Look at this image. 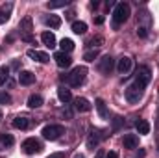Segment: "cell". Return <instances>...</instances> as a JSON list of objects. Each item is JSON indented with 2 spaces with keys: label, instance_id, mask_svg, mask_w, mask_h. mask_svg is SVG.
I'll return each mask as SVG.
<instances>
[{
  "label": "cell",
  "instance_id": "4",
  "mask_svg": "<svg viewBox=\"0 0 159 158\" xmlns=\"http://www.w3.org/2000/svg\"><path fill=\"white\" fill-rule=\"evenodd\" d=\"M43 138L44 140H48V141H56V140H59L63 134H65V126L63 125H46L44 128H43Z\"/></svg>",
  "mask_w": 159,
  "mask_h": 158
},
{
  "label": "cell",
  "instance_id": "28",
  "mask_svg": "<svg viewBox=\"0 0 159 158\" xmlns=\"http://www.w3.org/2000/svg\"><path fill=\"white\" fill-rule=\"evenodd\" d=\"M9 78V69L4 65V67H0V87L6 84V80Z\"/></svg>",
  "mask_w": 159,
  "mask_h": 158
},
{
  "label": "cell",
  "instance_id": "11",
  "mask_svg": "<svg viewBox=\"0 0 159 158\" xmlns=\"http://www.w3.org/2000/svg\"><path fill=\"white\" fill-rule=\"evenodd\" d=\"M100 140H102V136H100V132H98V130H94V128H91V132H89V136H87V147L94 151V149L98 147V143H100Z\"/></svg>",
  "mask_w": 159,
  "mask_h": 158
},
{
  "label": "cell",
  "instance_id": "12",
  "mask_svg": "<svg viewBox=\"0 0 159 158\" xmlns=\"http://www.w3.org/2000/svg\"><path fill=\"white\" fill-rule=\"evenodd\" d=\"M26 56H28V58H32V60H35V62H39V63H46V62L50 60V56H48L46 52L34 50V48H30V50L26 52Z\"/></svg>",
  "mask_w": 159,
  "mask_h": 158
},
{
  "label": "cell",
  "instance_id": "38",
  "mask_svg": "<svg viewBox=\"0 0 159 158\" xmlns=\"http://www.w3.org/2000/svg\"><path fill=\"white\" fill-rule=\"evenodd\" d=\"M156 125H157V128H159V112H157V123Z\"/></svg>",
  "mask_w": 159,
  "mask_h": 158
},
{
  "label": "cell",
  "instance_id": "27",
  "mask_svg": "<svg viewBox=\"0 0 159 158\" xmlns=\"http://www.w3.org/2000/svg\"><path fill=\"white\" fill-rule=\"evenodd\" d=\"M87 45H89L93 50H96L98 47H102V45H104V37H102V36H96V37H93V39L89 41Z\"/></svg>",
  "mask_w": 159,
  "mask_h": 158
},
{
  "label": "cell",
  "instance_id": "31",
  "mask_svg": "<svg viewBox=\"0 0 159 158\" xmlns=\"http://www.w3.org/2000/svg\"><path fill=\"white\" fill-rule=\"evenodd\" d=\"M9 102H11V95L6 93V91L0 93V104H9Z\"/></svg>",
  "mask_w": 159,
  "mask_h": 158
},
{
  "label": "cell",
  "instance_id": "16",
  "mask_svg": "<svg viewBox=\"0 0 159 158\" xmlns=\"http://www.w3.org/2000/svg\"><path fill=\"white\" fill-rule=\"evenodd\" d=\"M74 108H76V112H89L93 106H91V102L87 99L78 97V99H74Z\"/></svg>",
  "mask_w": 159,
  "mask_h": 158
},
{
  "label": "cell",
  "instance_id": "3",
  "mask_svg": "<svg viewBox=\"0 0 159 158\" xmlns=\"http://www.w3.org/2000/svg\"><path fill=\"white\" fill-rule=\"evenodd\" d=\"M85 77H87V67H74L70 75H67V84L72 86V87H80L83 82H85Z\"/></svg>",
  "mask_w": 159,
  "mask_h": 158
},
{
  "label": "cell",
  "instance_id": "17",
  "mask_svg": "<svg viewBox=\"0 0 159 158\" xmlns=\"http://www.w3.org/2000/svg\"><path fill=\"white\" fill-rule=\"evenodd\" d=\"M19 82H20L22 86H32V84L35 82V75L30 73V71H22V73L19 75Z\"/></svg>",
  "mask_w": 159,
  "mask_h": 158
},
{
  "label": "cell",
  "instance_id": "40",
  "mask_svg": "<svg viewBox=\"0 0 159 158\" xmlns=\"http://www.w3.org/2000/svg\"><path fill=\"white\" fill-rule=\"evenodd\" d=\"M0 121H2V112H0Z\"/></svg>",
  "mask_w": 159,
  "mask_h": 158
},
{
  "label": "cell",
  "instance_id": "20",
  "mask_svg": "<svg viewBox=\"0 0 159 158\" xmlns=\"http://www.w3.org/2000/svg\"><path fill=\"white\" fill-rule=\"evenodd\" d=\"M135 128H137V132L139 134H150V123L148 121H144V119H139V121H135Z\"/></svg>",
  "mask_w": 159,
  "mask_h": 158
},
{
  "label": "cell",
  "instance_id": "1",
  "mask_svg": "<svg viewBox=\"0 0 159 158\" xmlns=\"http://www.w3.org/2000/svg\"><path fill=\"white\" fill-rule=\"evenodd\" d=\"M131 15V7L128 2H119L115 4V9H113V28L117 30L120 24H124Z\"/></svg>",
  "mask_w": 159,
  "mask_h": 158
},
{
  "label": "cell",
  "instance_id": "18",
  "mask_svg": "<svg viewBox=\"0 0 159 158\" xmlns=\"http://www.w3.org/2000/svg\"><path fill=\"white\" fill-rule=\"evenodd\" d=\"M94 106H96V112H98V116L102 119H107V106H106V102H104V99H96L94 101Z\"/></svg>",
  "mask_w": 159,
  "mask_h": 158
},
{
  "label": "cell",
  "instance_id": "15",
  "mask_svg": "<svg viewBox=\"0 0 159 158\" xmlns=\"http://www.w3.org/2000/svg\"><path fill=\"white\" fill-rule=\"evenodd\" d=\"M30 125H32V121L26 117V116H17V117L13 119V126L15 128H20V130L30 128Z\"/></svg>",
  "mask_w": 159,
  "mask_h": 158
},
{
  "label": "cell",
  "instance_id": "26",
  "mask_svg": "<svg viewBox=\"0 0 159 158\" xmlns=\"http://www.w3.org/2000/svg\"><path fill=\"white\" fill-rule=\"evenodd\" d=\"M41 104H43V97L41 95H30L28 97V106L30 108H39Z\"/></svg>",
  "mask_w": 159,
  "mask_h": 158
},
{
  "label": "cell",
  "instance_id": "32",
  "mask_svg": "<svg viewBox=\"0 0 159 158\" xmlns=\"http://www.w3.org/2000/svg\"><path fill=\"white\" fill-rule=\"evenodd\" d=\"M7 19H9V15L6 13V9H0V24H2V22H6Z\"/></svg>",
  "mask_w": 159,
  "mask_h": 158
},
{
  "label": "cell",
  "instance_id": "21",
  "mask_svg": "<svg viewBox=\"0 0 159 158\" xmlns=\"http://www.w3.org/2000/svg\"><path fill=\"white\" fill-rule=\"evenodd\" d=\"M44 22H46V26H50V28L57 30V28L61 26V17H59V15H50V17H46V19H44Z\"/></svg>",
  "mask_w": 159,
  "mask_h": 158
},
{
  "label": "cell",
  "instance_id": "39",
  "mask_svg": "<svg viewBox=\"0 0 159 158\" xmlns=\"http://www.w3.org/2000/svg\"><path fill=\"white\" fill-rule=\"evenodd\" d=\"M74 158H83V156H81V155H74Z\"/></svg>",
  "mask_w": 159,
  "mask_h": 158
},
{
  "label": "cell",
  "instance_id": "10",
  "mask_svg": "<svg viewBox=\"0 0 159 158\" xmlns=\"http://www.w3.org/2000/svg\"><path fill=\"white\" fill-rule=\"evenodd\" d=\"M54 60H56L57 67H61V69H67V67L72 65V58H70L67 52H56V54H54Z\"/></svg>",
  "mask_w": 159,
  "mask_h": 158
},
{
  "label": "cell",
  "instance_id": "37",
  "mask_svg": "<svg viewBox=\"0 0 159 158\" xmlns=\"http://www.w3.org/2000/svg\"><path fill=\"white\" fill-rule=\"evenodd\" d=\"M144 156V151H139V155H137V158H143Z\"/></svg>",
  "mask_w": 159,
  "mask_h": 158
},
{
  "label": "cell",
  "instance_id": "36",
  "mask_svg": "<svg viewBox=\"0 0 159 158\" xmlns=\"http://www.w3.org/2000/svg\"><path fill=\"white\" fill-rule=\"evenodd\" d=\"M22 39L28 41V43H32V41H34V37H32V36H22Z\"/></svg>",
  "mask_w": 159,
  "mask_h": 158
},
{
  "label": "cell",
  "instance_id": "30",
  "mask_svg": "<svg viewBox=\"0 0 159 158\" xmlns=\"http://www.w3.org/2000/svg\"><path fill=\"white\" fill-rule=\"evenodd\" d=\"M67 4H69V2H67V0H61V2H48V4H46V6H48V7H50V9H56V7H65V6H67Z\"/></svg>",
  "mask_w": 159,
  "mask_h": 158
},
{
  "label": "cell",
  "instance_id": "29",
  "mask_svg": "<svg viewBox=\"0 0 159 158\" xmlns=\"http://www.w3.org/2000/svg\"><path fill=\"white\" fill-rule=\"evenodd\" d=\"M98 58V50H87L85 54H83V60L85 62H94Z\"/></svg>",
  "mask_w": 159,
  "mask_h": 158
},
{
  "label": "cell",
  "instance_id": "6",
  "mask_svg": "<svg viewBox=\"0 0 159 158\" xmlns=\"http://www.w3.org/2000/svg\"><path fill=\"white\" fill-rule=\"evenodd\" d=\"M113 67H115V60L107 54V56H104L100 62H98V71L104 75V77H107L111 71H113Z\"/></svg>",
  "mask_w": 159,
  "mask_h": 158
},
{
  "label": "cell",
  "instance_id": "41",
  "mask_svg": "<svg viewBox=\"0 0 159 158\" xmlns=\"http://www.w3.org/2000/svg\"><path fill=\"white\" fill-rule=\"evenodd\" d=\"M157 145H159V140H157Z\"/></svg>",
  "mask_w": 159,
  "mask_h": 158
},
{
  "label": "cell",
  "instance_id": "2",
  "mask_svg": "<svg viewBox=\"0 0 159 158\" xmlns=\"http://www.w3.org/2000/svg\"><path fill=\"white\" fill-rule=\"evenodd\" d=\"M150 80H152V71H150V67H148V65H139L137 71H135V86L141 87V89H144V87L150 84Z\"/></svg>",
  "mask_w": 159,
  "mask_h": 158
},
{
  "label": "cell",
  "instance_id": "8",
  "mask_svg": "<svg viewBox=\"0 0 159 158\" xmlns=\"http://www.w3.org/2000/svg\"><path fill=\"white\" fill-rule=\"evenodd\" d=\"M41 149V143L35 140V138H28V140H24L22 141V151L26 153V155H35V153H39Z\"/></svg>",
  "mask_w": 159,
  "mask_h": 158
},
{
  "label": "cell",
  "instance_id": "14",
  "mask_svg": "<svg viewBox=\"0 0 159 158\" xmlns=\"http://www.w3.org/2000/svg\"><path fill=\"white\" fill-rule=\"evenodd\" d=\"M122 143H124V149H137L139 138H137L135 134H126L124 140H122Z\"/></svg>",
  "mask_w": 159,
  "mask_h": 158
},
{
  "label": "cell",
  "instance_id": "24",
  "mask_svg": "<svg viewBox=\"0 0 159 158\" xmlns=\"http://www.w3.org/2000/svg\"><path fill=\"white\" fill-rule=\"evenodd\" d=\"M72 32H74V34H85V32H87V24H85V22H83V21H74V22H72Z\"/></svg>",
  "mask_w": 159,
  "mask_h": 158
},
{
  "label": "cell",
  "instance_id": "5",
  "mask_svg": "<svg viewBox=\"0 0 159 158\" xmlns=\"http://www.w3.org/2000/svg\"><path fill=\"white\" fill-rule=\"evenodd\" d=\"M150 22H152V19H150L148 11H141L139 13V22H137V36L139 37H146L148 36Z\"/></svg>",
  "mask_w": 159,
  "mask_h": 158
},
{
  "label": "cell",
  "instance_id": "25",
  "mask_svg": "<svg viewBox=\"0 0 159 158\" xmlns=\"http://www.w3.org/2000/svg\"><path fill=\"white\" fill-rule=\"evenodd\" d=\"M19 28H20V30H22V32H24V34L28 36V34L32 32V19H30V17H24V19L20 21Z\"/></svg>",
  "mask_w": 159,
  "mask_h": 158
},
{
  "label": "cell",
  "instance_id": "9",
  "mask_svg": "<svg viewBox=\"0 0 159 158\" xmlns=\"http://www.w3.org/2000/svg\"><path fill=\"white\" fill-rule=\"evenodd\" d=\"M131 63H133V62H131L129 56H122V58L119 60V63H117V71H119L124 78L129 75V71H131Z\"/></svg>",
  "mask_w": 159,
  "mask_h": 158
},
{
  "label": "cell",
  "instance_id": "7",
  "mask_svg": "<svg viewBox=\"0 0 159 158\" xmlns=\"http://www.w3.org/2000/svg\"><path fill=\"white\" fill-rule=\"evenodd\" d=\"M141 97H143V89L137 87L135 84H131L129 87H126V101H128V102L135 104V102L141 101Z\"/></svg>",
  "mask_w": 159,
  "mask_h": 158
},
{
  "label": "cell",
  "instance_id": "22",
  "mask_svg": "<svg viewBox=\"0 0 159 158\" xmlns=\"http://www.w3.org/2000/svg\"><path fill=\"white\" fill-rule=\"evenodd\" d=\"M15 143V140H13V136L11 134H0V149H4V147H11Z\"/></svg>",
  "mask_w": 159,
  "mask_h": 158
},
{
  "label": "cell",
  "instance_id": "33",
  "mask_svg": "<svg viewBox=\"0 0 159 158\" xmlns=\"http://www.w3.org/2000/svg\"><path fill=\"white\" fill-rule=\"evenodd\" d=\"M120 123H122V117H115L113 119V128H115V130L120 126Z\"/></svg>",
  "mask_w": 159,
  "mask_h": 158
},
{
  "label": "cell",
  "instance_id": "34",
  "mask_svg": "<svg viewBox=\"0 0 159 158\" xmlns=\"http://www.w3.org/2000/svg\"><path fill=\"white\" fill-rule=\"evenodd\" d=\"M46 158H65V153H54V155H50Z\"/></svg>",
  "mask_w": 159,
  "mask_h": 158
},
{
  "label": "cell",
  "instance_id": "23",
  "mask_svg": "<svg viewBox=\"0 0 159 158\" xmlns=\"http://www.w3.org/2000/svg\"><path fill=\"white\" fill-rule=\"evenodd\" d=\"M59 47H61V52H70L74 48V41L69 39V37H63L59 41Z\"/></svg>",
  "mask_w": 159,
  "mask_h": 158
},
{
  "label": "cell",
  "instance_id": "19",
  "mask_svg": "<svg viewBox=\"0 0 159 158\" xmlns=\"http://www.w3.org/2000/svg\"><path fill=\"white\" fill-rule=\"evenodd\" d=\"M41 41H43L48 48H54V47H56V36H54L52 32H43V34H41Z\"/></svg>",
  "mask_w": 159,
  "mask_h": 158
},
{
  "label": "cell",
  "instance_id": "35",
  "mask_svg": "<svg viewBox=\"0 0 159 158\" xmlns=\"http://www.w3.org/2000/svg\"><path fill=\"white\" fill-rule=\"evenodd\" d=\"M106 158H119V153H115V151H109V153L106 155Z\"/></svg>",
  "mask_w": 159,
  "mask_h": 158
},
{
  "label": "cell",
  "instance_id": "13",
  "mask_svg": "<svg viewBox=\"0 0 159 158\" xmlns=\"http://www.w3.org/2000/svg\"><path fill=\"white\" fill-rule=\"evenodd\" d=\"M57 97H59V101H61L63 104H67V102L72 101V93H70V89L65 87V86H59V87H57Z\"/></svg>",
  "mask_w": 159,
  "mask_h": 158
}]
</instances>
